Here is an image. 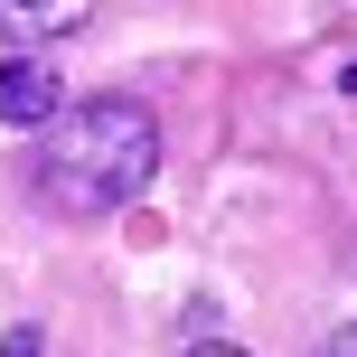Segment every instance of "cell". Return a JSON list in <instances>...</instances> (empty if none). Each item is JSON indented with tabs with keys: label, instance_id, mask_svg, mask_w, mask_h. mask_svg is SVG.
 <instances>
[{
	"label": "cell",
	"instance_id": "cell-6",
	"mask_svg": "<svg viewBox=\"0 0 357 357\" xmlns=\"http://www.w3.org/2000/svg\"><path fill=\"white\" fill-rule=\"evenodd\" d=\"M320 357H357V329H339V339H329V348H320Z\"/></svg>",
	"mask_w": 357,
	"mask_h": 357
},
{
	"label": "cell",
	"instance_id": "cell-3",
	"mask_svg": "<svg viewBox=\"0 0 357 357\" xmlns=\"http://www.w3.org/2000/svg\"><path fill=\"white\" fill-rule=\"evenodd\" d=\"M85 0H47V10H0V29L10 38H66V29H85Z\"/></svg>",
	"mask_w": 357,
	"mask_h": 357
},
{
	"label": "cell",
	"instance_id": "cell-2",
	"mask_svg": "<svg viewBox=\"0 0 357 357\" xmlns=\"http://www.w3.org/2000/svg\"><path fill=\"white\" fill-rule=\"evenodd\" d=\"M56 113H66V104H56V66H47V56H10V66H0V123H19V132H47L56 123Z\"/></svg>",
	"mask_w": 357,
	"mask_h": 357
},
{
	"label": "cell",
	"instance_id": "cell-5",
	"mask_svg": "<svg viewBox=\"0 0 357 357\" xmlns=\"http://www.w3.org/2000/svg\"><path fill=\"white\" fill-rule=\"evenodd\" d=\"M178 357H245V348H226V339H197V348H178Z\"/></svg>",
	"mask_w": 357,
	"mask_h": 357
},
{
	"label": "cell",
	"instance_id": "cell-4",
	"mask_svg": "<svg viewBox=\"0 0 357 357\" xmlns=\"http://www.w3.org/2000/svg\"><path fill=\"white\" fill-rule=\"evenodd\" d=\"M0 357H47V339H38V329H10V339H0Z\"/></svg>",
	"mask_w": 357,
	"mask_h": 357
},
{
	"label": "cell",
	"instance_id": "cell-1",
	"mask_svg": "<svg viewBox=\"0 0 357 357\" xmlns=\"http://www.w3.org/2000/svg\"><path fill=\"white\" fill-rule=\"evenodd\" d=\"M151 169H160V123H151V104H132V94L66 104L38 132V188L66 216H104V207H123V197H142Z\"/></svg>",
	"mask_w": 357,
	"mask_h": 357
},
{
	"label": "cell",
	"instance_id": "cell-7",
	"mask_svg": "<svg viewBox=\"0 0 357 357\" xmlns=\"http://www.w3.org/2000/svg\"><path fill=\"white\" fill-rule=\"evenodd\" d=\"M339 85H348V94H357V56H348V75H339Z\"/></svg>",
	"mask_w": 357,
	"mask_h": 357
}]
</instances>
